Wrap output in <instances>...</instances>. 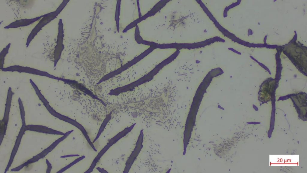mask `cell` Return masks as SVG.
<instances>
[{"label":"cell","instance_id":"1","mask_svg":"<svg viewBox=\"0 0 307 173\" xmlns=\"http://www.w3.org/2000/svg\"><path fill=\"white\" fill-rule=\"evenodd\" d=\"M60 7H59L54 11L45 14L44 16L40 19L29 35L27 40V47L29 46L31 42L42 28L56 17L61 11Z\"/></svg>","mask_w":307,"mask_h":173},{"label":"cell","instance_id":"2","mask_svg":"<svg viewBox=\"0 0 307 173\" xmlns=\"http://www.w3.org/2000/svg\"><path fill=\"white\" fill-rule=\"evenodd\" d=\"M44 15L45 14L31 19H22L17 20L12 23L8 25L5 26L4 28H16L27 26L40 20V19L44 16Z\"/></svg>","mask_w":307,"mask_h":173}]
</instances>
